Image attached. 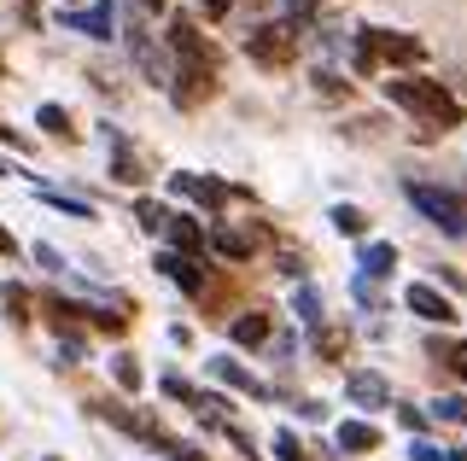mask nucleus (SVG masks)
<instances>
[{"instance_id":"nucleus-1","label":"nucleus","mask_w":467,"mask_h":461,"mask_svg":"<svg viewBox=\"0 0 467 461\" xmlns=\"http://www.w3.org/2000/svg\"><path fill=\"white\" fill-rule=\"evenodd\" d=\"M164 41H170V99L182 111L204 106V99L216 94V47L199 36V24L187 18V12H175V18H170Z\"/></svg>"},{"instance_id":"nucleus-2","label":"nucleus","mask_w":467,"mask_h":461,"mask_svg":"<svg viewBox=\"0 0 467 461\" xmlns=\"http://www.w3.org/2000/svg\"><path fill=\"white\" fill-rule=\"evenodd\" d=\"M386 99L403 106L409 118L432 123V128H456L462 123V99L450 94L438 77H386Z\"/></svg>"},{"instance_id":"nucleus-3","label":"nucleus","mask_w":467,"mask_h":461,"mask_svg":"<svg viewBox=\"0 0 467 461\" xmlns=\"http://www.w3.org/2000/svg\"><path fill=\"white\" fill-rule=\"evenodd\" d=\"M420 65L427 59V47H420L415 36H398V30H357V47H350V70L357 77H379V65Z\"/></svg>"},{"instance_id":"nucleus-4","label":"nucleus","mask_w":467,"mask_h":461,"mask_svg":"<svg viewBox=\"0 0 467 461\" xmlns=\"http://www.w3.org/2000/svg\"><path fill=\"white\" fill-rule=\"evenodd\" d=\"M298 41H304V18L257 24V30L245 36V53H252V65H263V70H286L292 59H298Z\"/></svg>"},{"instance_id":"nucleus-5","label":"nucleus","mask_w":467,"mask_h":461,"mask_svg":"<svg viewBox=\"0 0 467 461\" xmlns=\"http://www.w3.org/2000/svg\"><path fill=\"white\" fill-rule=\"evenodd\" d=\"M403 193H409V205L427 216V222H438L444 234H467V193H456V187H432V181H409Z\"/></svg>"},{"instance_id":"nucleus-6","label":"nucleus","mask_w":467,"mask_h":461,"mask_svg":"<svg viewBox=\"0 0 467 461\" xmlns=\"http://www.w3.org/2000/svg\"><path fill=\"white\" fill-rule=\"evenodd\" d=\"M123 47H129V59L140 65V77L152 82V88H170V53L158 47V36L146 30L140 12H123Z\"/></svg>"},{"instance_id":"nucleus-7","label":"nucleus","mask_w":467,"mask_h":461,"mask_svg":"<svg viewBox=\"0 0 467 461\" xmlns=\"http://www.w3.org/2000/svg\"><path fill=\"white\" fill-rule=\"evenodd\" d=\"M58 18H65V30H82L88 41L123 36V30H117V6H111V0H94V6H65Z\"/></svg>"},{"instance_id":"nucleus-8","label":"nucleus","mask_w":467,"mask_h":461,"mask_svg":"<svg viewBox=\"0 0 467 461\" xmlns=\"http://www.w3.org/2000/svg\"><path fill=\"white\" fill-rule=\"evenodd\" d=\"M345 403H357V409H391V380L374 368H350L345 374Z\"/></svg>"},{"instance_id":"nucleus-9","label":"nucleus","mask_w":467,"mask_h":461,"mask_svg":"<svg viewBox=\"0 0 467 461\" xmlns=\"http://www.w3.org/2000/svg\"><path fill=\"white\" fill-rule=\"evenodd\" d=\"M99 140H106V152H111V176L117 181H129V187H140L146 181V158L135 152V147H129V135H123V128H99Z\"/></svg>"},{"instance_id":"nucleus-10","label":"nucleus","mask_w":467,"mask_h":461,"mask_svg":"<svg viewBox=\"0 0 467 461\" xmlns=\"http://www.w3.org/2000/svg\"><path fill=\"white\" fill-rule=\"evenodd\" d=\"M403 304L415 310L420 322H438V327H450V322H456V304H450V298L438 292V286H427V281H415V286H409V292H403Z\"/></svg>"},{"instance_id":"nucleus-11","label":"nucleus","mask_w":467,"mask_h":461,"mask_svg":"<svg viewBox=\"0 0 467 461\" xmlns=\"http://www.w3.org/2000/svg\"><path fill=\"white\" fill-rule=\"evenodd\" d=\"M204 368H211V374H216V380H223V385H234V392H245V397H269V385H263L252 368H240V363H234V356H211V363H204Z\"/></svg>"},{"instance_id":"nucleus-12","label":"nucleus","mask_w":467,"mask_h":461,"mask_svg":"<svg viewBox=\"0 0 467 461\" xmlns=\"http://www.w3.org/2000/svg\"><path fill=\"white\" fill-rule=\"evenodd\" d=\"M211 246L223 257H234V263H245V257L263 246V234H257V228H211Z\"/></svg>"},{"instance_id":"nucleus-13","label":"nucleus","mask_w":467,"mask_h":461,"mask_svg":"<svg viewBox=\"0 0 467 461\" xmlns=\"http://www.w3.org/2000/svg\"><path fill=\"white\" fill-rule=\"evenodd\" d=\"M398 269V246H386V240H368V246L357 251V281H379Z\"/></svg>"},{"instance_id":"nucleus-14","label":"nucleus","mask_w":467,"mask_h":461,"mask_svg":"<svg viewBox=\"0 0 467 461\" xmlns=\"http://www.w3.org/2000/svg\"><path fill=\"white\" fill-rule=\"evenodd\" d=\"M158 269H164V275L182 286V292H204V269H193V257H182V251H158Z\"/></svg>"},{"instance_id":"nucleus-15","label":"nucleus","mask_w":467,"mask_h":461,"mask_svg":"<svg viewBox=\"0 0 467 461\" xmlns=\"http://www.w3.org/2000/svg\"><path fill=\"white\" fill-rule=\"evenodd\" d=\"M339 450L345 456H368V450H379V426H368V421H339Z\"/></svg>"},{"instance_id":"nucleus-16","label":"nucleus","mask_w":467,"mask_h":461,"mask_svg":"<svg viewBox=\"0 0 467 461\" xmlns=\"http://www.w3.org/2000/svg\"><path fill=\"white\" fill-rule=\"evenodd\" d=\"M170 251H182V257H193V251H204V222H193V216H170Z\"/></svg>"},{"instance_id":"nucleus-17","label":"nucleus","mask_w":467,"mask_h":461,"mask_svg":"<svg viewBox=\"0 0 467 461\" xmlns=\"http://www.w3.org/2000/svg\"><path fill=\"white\" fill-rule=\"evenodd\" d=\"M292 315H298V322L310 327V333H316V327H321V292H316L310 281H304L298 292H292Z\"/></svg>"},{"instance_id":"nucleus-18","label":"nucleus","mask_w":467,"mask_h":461,"mask_svg":"<svg viewBox=\"0 0 467 461\" xmlns=\"http://www.w3.org/2000/svg\"><path fill=\"white\" fill-rule=\"evenodd\" d=\"M263 339H269V315H263V310H252V315L234 322V344H263Z\"/></svg>"},{"instance_id":"nucleus-19","label":"nucleus","mask_w":467,"mask_h":461,"mask_svg":"<svg viewBox=\"0 0 467 461\" xmlns=\"http://www.w3.org/2000/svg\"><path fill=\"white\" fill-rule=\"evenodd\" d=\"M41 205H53V210L77 216V222H94V205H88V199H65V193H53V187H41Z\"/></svg>"},{"instance_id":"nucleus-20","label":"nucleus","mask_w":467,"mask_h":461,"mask_svg":"<svg viewBox=\"0 0 467 461\" xmlns=\"http://www.w3.org/2000/svg\"><path fill=\"white\" fill-rule=\"evenodd\" d=\"M135 216H140V228H146V234H164L175 210H164V205H158V199H140V205H135Z\"/></svg>"},{"instance_id":"nucleus-21","label":"nucleus","mask_w":467,"mask_h":461,"mask_svg":"<svg viewBox=\"0 0 467 461\" xmlns=\"http://www.w3.org/2000/svg\"><path fill=\"white\" fill-rule=\"evenodd\" d=\"M36 123H41V135L70 140V118H65V106H41V111H36Z\"/></svg>"},{"instance_id":"nucleus-22","label":"nucleus","mask_w":467,"mask_h":461,"mask_svg":"<svg viewBox=\"0 0 467 461\" xmlns=\"http://www.w3.org/2000/svg\"><path fill=\"white\" fill-rule=\"evenodd\" d=\"M333 228H339V234H350V240H357V234H368V216H362L357 205H333Z\"/></svg>"},{"instance_id":"nucleus-23","label":"nucleus","mask_w":467,"mask_h":461,"mask_svg":"<svg viewBox=\"0 0 467 461\" xmlns=\"http://www.w3.org/2000/svg\"><path fill=\"white\" fill-rule=\"evenodd\" d=\"M111 380L123 385V392H140V363L135 356H111Z\"/></svg>"},{"instance_id":"nucleus-24","label":"nucleus","mask_w":467,"mask_h":461,"mask_svg":"<svg viewBox=\"0 0 467 461\" xmlns=\"http://www.w3.org/2000/svg\"><path fill=\"white\" fill-rule=\"evenodd\" d=\"M432 415H438V421H450V426H467V403L462 397H432Z\"/></svg>"},{"instance_id":"nucleus-25","label":"nucleus","mask_w":467,"mask_h":461,"mask_svg":"<svg viewBox=\"0 0 467 461\" xmlns=\"http://www.w3.org/2000/svg\"><path fill=\"white\" fill-rule=\"evenodd\" d=\"M432 356H444V363H450V368H456L462 380H467V344H456V339H444V344H438V339H432Z\"/></svg>"},{"instance_id":"nucleus-26","label":"nucleus","mask_w":467,"mask_h":461,"mask_svg":"<svg viewBox=\"0 0 467 461\" xmlns=\"http://www.w3.org/2000/svg\"><path fill=\"white\" fill-rule=\"evenodd\" d=\"M316 351H321V356L333 363V356L345 351V333H339V327H316Z\"/></svg>"},{"instance_id":"nucleus-27","label":"nucleus","mask_w":467,"mask_h":461,"mask_svg":"<svg viewBox=\"0 0 467 461\" xmlns=\"http://www.w3.org/2000/svg\"><path fill=\"white\" fill-rule=\"evenodd\" d=\"M275 456H281V461H310V450H304L292 432H275Z\"/></svg>"},{"instance_id":"nucleus-28","label":"nucleus","mask_w":467,"mask_h":461,"mask_svg":"<svg viewBox=\"0 0 467 461\" xmlns=\"http://www.w3.org/2000/svg\"><path fill=\"white\" fill-rule=\"evenodd\" d=\"M0 298H6L12 322H24V304H29V292H24V286H18V281H6V286H0Z\"/></svg>"},{"instance_id":"nucleus-29","label":"nucleus","mask_w":467,"mask_h":461,"mask_svg":"<svg viewBox=\"0 0 467 461\" xmlns=\"http://www.w3.org/2000/svg\"><path fill=\"white\" fill-rule=\"evenodd\" d=\"M158 385H164L170 397H182V403H193V409H199V392H193V385L182 380V374H164V380H158Z\"/></svg>"},{"instance_id":"nucleus-30","label":"nucleus","mask_w":467,"mask_h":461,"mask_svg":"<svg viewBox=\"0 0 467 461\" xmlns=\"http://www.w3.org/2000/svg\"><path fill=\"white\" fill-rule=\"evenodd\" d=\"M409 456H415V461H450V450H444V444H432V438H415V444H409Z\"/></svg>"},{"instance_id":"nucleus-31","label":"nucleus","mask_w":467,"mask_h":461,"mask_svg":"<svg viewBox=\"0 0 467 461\" xmlns=\"http://www.w3.org/2000/svg\"><path fill=\"white\" fill-rule=\"evenodd\" d=\"M58 363H82V339H65V344H58Z\"/></svg>"},{"instance_id":"nucleus-32","label":"nucleus","mask_w":467,"mask_h":461,"mask_svg":"<svg viewBox=\"0 0 467 461\" xmlns=\"http://www.w3.org/2000/svg\"><path fill=\"white\" fill-rule=\"evenodd\" d=\"M36 257H41V269H65V257H58L53 246H36Z\"/></svg>"},{"instance_id":"nucleus-33","label":"nucleus","mask_w":467,"mask_h":461,"mask_svg":"<svg viewBox=\"0 0 467 461\" xmlns=\"http://www.w3.org/2000/svg\"><path fill=\"white\" fill-rule=\"evenodd\" d=\"M170 461H204V456L193 450V444H170Z\"/></svg>"},{"instance_id":"nucleus-34","label":"nucleus","mask_w":467,"mask_h":461,"mask_svg":"<svg viewBox=\"0 0 467 461\" xmlns=\"http://www.w3.org/2000/svg\"><path fill=\"white\" fill-rule=\"evenodd\" d=\"M228 6H234V0H204V18H223Z\"/></svg>"},{"instance_id":"nucleus-35","label":"nucleus","mask_w":467,"mask_h":461,"mask_svg":"<svg viewBox=\"0 0 467 461\" xmlns=\"http://www.w3.org/2000/svg\"><path fill=\"white\" fill-rule=\"evenodd\" d=\"M0 257H18V240H12L6 228H0Z\"/></svg>"},{"instance_id":"nucleus-36","label":"nucleus","mask_w":467,"mask_h":461,"mask_svg":"<svg viewBox=\"0 0 467 461\" xmlns=\"http://www.w3.org/2000/svg\"><path fill=\"white\" fill-rule=\"evenodd\" d=\"M286 6L298 12V18H310V12H316V0H286Z\"/></svg>"},{"instance_id":"nucleus-37","label":"nucleus","mask_w":467,"mask_h":461,"mask_svg":"<svg viewBox=\"0 0 467 461\" xmlns=\"http://www.w3.org/2000/svg\"><path fill=\"white\" fill-rule=\"evenodd\" d=\"M0 140H18V135H12V128H6V123H0Z\"/></svg>"},{"instance_id":"nucleus-38","label":"nucleus","mask_w":467,"mask_h":461,"mask_svg":"<svg viewBox=\"0 0 467 461\" xmlns=\"http://www.w3.org/2000/svg\"><path fill=\"white\" fill-rule=\"evenodd\" d=\"M140 6H146V12H152V6H164V0H140Z\"/></svg>"},{"instance_id":"nucleus-39","label":"nucleus","mask_w":467,"mask_h":461,"mask_svg":"<svg viewBox=\"0 0 467 461\" xmlns=\"http://www.w3.org/2000/svg\"><path fill=\"white\" fill-rule=\"evenodd\" d=\"M0 176H6V158H0Z\"/></svg>"},{"instance_id":"nucleus-40","label":"nucleus","mask_w":467,"mask_h":461,"mask_svg":"<svg viewBox=\"0 0 467 461\" xmlns=\"http://www.w3.org/2000/svg\"><path fill=\"white\" fill-rule=\"evenodd\" d=\"M0 77H6V65H0Z\"/></svg>"},{"instance_id":"nucleus-41","label":"nucleus","mask_w":467,"mask_h":461,"mask_svg":"<svg viewBox=\"0 0 467 461\" xmlns=\"http://www.w3.org/2000/svg\"><path fill=\"white\" fill-rule=\"evenodd\" d=\"M47 461H58V456H47Z\"/></svg>"}]
</instances>
